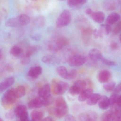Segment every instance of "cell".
<instances>
[{
	"label": "cell",
	"instance_id": "obj_33",
	"mask_svg": "<svg viewBox=\"0 0 121 121\" xmlns=\"http://www.w3.org/2000/svg\"><path fill=\"white\" fill-rule=\"evenodd\" d=\"M119 96L120 95L119 94L115 93H113L110 96L109 98L110 106H112L117 104Z\"/></svg>",
	"mask_w": 121,
	"mask_h": 121
},
{
	"label": "cell",
	"instance_id": "obj_10",
	"mask_svg": "<svg viewBox=\"0 0 121 121\" xmlns=\"http://www.w3.org/2000/svg\"><path fill=\"white\" fill-rule=\"evenodd\" d=\"M51 86L46 84L41 87L38 91L39 97L41 98H45L51 96Z\"/></svg>",
	"mask_w": 121,
	"mask_h": 121
},
{
	"label": "cell",
	"instance_id": "obj_49",
	"mask_svg": "<svg viewBox=\"0 0 121 121\" xmlns=\"http://www.w3.org/2000/svg\"><path fill=\"white\" fill-rule=\"evenodd\" d=\"M85 12L86 14L90 16L92 14L93 12L92 10L90 8H87L85 10Z\"/></svg>",
	"mask_w": 121,
	"mask_h": 121
},
{
	"label": "cell",
	"instance_id": "obj_24",
	"mask_svg": "<svg viewBox=\"0 0 121 121\" xmlns=\"http://www.w3.org/2000/svg\"><path fill=\"white\" fill-rule=\"evenodd\" d=\"M10 53L13 56L17 58H21L23 55L22 49L18 46L12 47L10 49Z\"/></svg>",
	"mask_w": 121,
	"mask_h": 121
},
{
	"label": "cell",
	"instance_id": "obj_22",
	"mask_svg": "<svg viewBox=\"0 0 121 121\" xmlns=\"http://www.w3.org/2000/svg\"><path fill=\"white\" fill-rule=\"evenodd\" d=\"M83 91L81 87L75 82L69 89V92L73 96L79 95Z\"/></svg>",
	"mask_w": 121,
	"mask_h": 121
},
{
	"label": "cell",
	"instance_id": "obj_48",
	"mask_svg": "<svg viewBox=\"0 0 121 121\" xmlns=\"http://www.w3.org/2000/svg\"><path fill=\"white\" fill-rule=\"evenodd\" d=\"M5 70L8 72H12L13 71V68L12 66L11 65H9V64L5 66Z\"/></svg>",
	"mask_w": 121,
	"mask_h": 121
},
{
	"label": "cell",
	"instance_id": "obj_16",
	"mask_svg": "<svg viewBox=\"0 0 121 121\" xmlns=\"http://www.w3.org/2000/svg\"><path fill=\"white\" fill-rule=\"evenodd\" d=\"M99 108L101 109L106 110L110 106L109 99L105 95H101L98 102Z\"/></svg>",
	"mask_w": 121,
	"mask_h": 121
},
{
	"label": "cell",
	"instance_id": "obj_28",
	"mask_svg": "<svg viewBox=\"0 0 121 121\" xmlns=\"http://www.w3.org/2000/svg\"><path fill=\"white\" fill-rule=\"evenodd\" d=\"M17 98L22 97L26 94V89L23 86H19L14 89Z\"/></svg>",
	"mask_w": 121,
	"mask_h": 121
},
{
	"label": "cell",
	"instance_id": "obj_27",
	"mask_svg": "<svg viewBox=\"0 0 121 121\" xmlns=\"http://www.w3.org/2000/svg\"><path fill=\"white\" fill-rule=\"evenodd\" d=\"M99 31L103 36L104 35H108L112 32V27L109 25L103 24L100 25Z\"/></svg>",
	"mask_w": 121,
	"mask_h": 121
},
{
	"label": "cell",
	"instance_id": "obj_29",
	"mask_svg": "<svg viewBox=\"0 0 121 121\" xmlns=\"http://www.w3.org/2000/svg\"><path fill=\"white\" fill-rule=\"evenodd\" d=\"M114 115L112 110H109L105 112L103 114L102 121H114Z\"/></svg>",
	"mask_w": 121,
	"mask_h": 121
},
{
	"label": "cell",
	"instance_id": "obj_12",
	"mask_svg": "<svg viewBox=\"0 0 121 121\" xmlns=\"http://www.w3.org/2000/svg\"><path fill=\"white\" fill-rule=\"evenodd\" d=\"M88 56L90 59L94 62L100 60L103 56L102 52L99 49L96 48L91 49L88 53Z\"/></svg>",
	"mask_w": 121,
	"mask_h": 121
},
{
	"label": "cell",
	"instance_id": "obj_51",
	"mask_svg": "<svg viewBox=\"0 0 121 121\" xmlns=\"http://www.w3.org/2000/svg\"><path fill=\"white\" fill-rule=\"evenodd\" d=\"M114 121H121V117H117L114 115Z\"/></svg>",
	"mask_w": 121,
	"mask_h": 121
},
{
	"label": "cell",
	"instance_id": "obj_21",
	"mask_svg": "<svg viewBox=\"0 0 121 121\" xmlns=\"http://www.w3.org/2000/svg\"><path fill=\"white\" fill-rule=\"evenodd\" d=\"M86 0H69L67 2L68 5L71 8H79L86 3Z\"/></svg>",
	"mask_w": 121,
	"mask_h": 121
},
{
	"label": "cell",
	"instance_id": "obj_34",
	"mask_svg": "<svg viewBox=\"0 0 121 121\" xmlns=\"http://www.w3.org/2000/svg\"><path fill=\"white\" fill-rule=\"evenodd\" d=\"M111 110L113 112L115 116L121 117V105H115L112 106Z\"/></svg>",
	"mask_w": 121,
	"mask_h": 121
},
{
	"label": "cell",
	"instance_id": "obj_9",
	"mask_svg": "<svg viewBox=\"0 0 121 121\" xmlns=\"http://www.w3.org/2000/svg\"><path fill=\"white\" fill-rule=\"evenodd\" d=\"M112 77V73L109 71L103 70L98 73L97 80L101 83H105L110 81Z\"/></svg>",
	"mask_w": 121,
	"mask_h": 121
},
{
	"label": "cell",
	"instance_id": "obj_3",
	"mask_svg": "<svg viewBox=\"0 0 121 121\" xmlns=\"http://www.w3.org/2000/svg\"><path fill=\"white\" fill-rule=\"evenodd\" d=\"M51 87V92L57 95H63L70 88L68 83L56 79L52 81Z\"/></svg>",
	"mask_w": 121,
	"mask_h": 121
},
{
	"label": "cell",
	"instance_id": "obj_25",
	"mask_svg": "<svg viewBox=\"0 0 121 121\" xmlns=\"http://www.w3.org/2000/svg\"><path fill=\"white\" fill-rule=\"evenodd\" d=\"M103 8L106 10H113L115 9L117 7V4L113 0H107L103 3Z\"/></svg>",
	"mask_w": 121,
	"mask_h": 121
},
{
	"label": "cell",
	"instance_id": "obj_23",
	"mask_svg": "<svg viewBox=\"0 0 121 121\" xmlns=\"http://www.w3.org/2000/svg\"><path fill=\"white\" fill-rule=\"evenodd\" d=\"M101 95L99 93H93L86 101L88 105L92 106L98 103Z\"/></svg>",
	"mask_w": 121,
	"mask_h": 121
},
{
	"label": "cell",
	"instance_id": "obj_8",
	"mask_svg": "<svg viewBox=\"0 0 121 121\" xmlns=\"http://www.w3.org/2000/svg\"><path fill=\"white\" fill-rule=\"evenodd\" d=\"M98 117L97 113L91 110L81 113L78 117L80 121H97Z\"/></svg>",
	"mask_w": 121,
	"mask_h": 121
},
{
	"label": "cell",
	"instance_id": "obj_37",
	"mask_svg": "<svg viewBox=\"0 0 121 121\" xmlns=\"http://www.w3.org/2000/svg\"><path fill=\"white\" fill-rule=\"evenodd\" d=\"M31 57L27 56L26 54H23L21 57V63L22 65H26L29 64L30 62Z\"/></svg>",
	"mask_w": 121,
	"mask_h": 121
},
{
	"label": "cell",
	"instance_id": "obj_55",
	"mask_svg": "<svg viewBox=\"0 0 121 121\" xmlns=\"http://www.w3.org/2000/svg\"><path fill=\"white\" fill-rule=\"evenodd\" d=\"M0 121H3V120L2 118H0Z\"/></svg>",
	"mask_w": 121,
	"mask_h": 121
},
{
	"label": "cell",
	"instance_id": "obj_11",
	"mask_svg": "<svg viewBox=\"0 0 121 121\" xmlns=\"http://www.w3.org/2000/svg\"><path fill=\"white\" fill-rule=\"evenodd\" d=\"M15 79L14 77L11 76L8 77L3 80L0 83V92H2L7 90L8 88L14 84Z\"/></svg>",
	"mask_w": 121,
	"mask_h": 121
},
{
	"label": "cell",
	"instance_id": "obj_30",
	"mask_svg": "<svg viewBox=\"0 0 121 121\" xmlns=\"http://www.w3.org/2000/svg\"><path fill=\"white\" fill-rule=\"evenodd\" d=\"M56 71L59 76L66 79L68 71L65 67L63 66H58L56 68Z\"/></svg>",
	"mask_w": 121,
	"mask_h": 121
},
{
	"label": "cell",
	"instance_id": "obj_13",
	"mask_svg": "<svg viewBox=\"0 0 121 121\" xmlns=\"http://www.w3.org/2000/svg\"><path fill=\"white\" fill-rule=\"evenodd\" d=\"M28 107L30 109H39L43 106L42 99L38 97L33 98L30 100L28 103Z\"/></svg>",
	"mask_w": 121,
	"mask_h": 121
},
{
	"label": "cell",
	"instance_id": "obj_36",
	"mask_svg": "<svg viewBox=\"0 0 121 121\" xmlns=\"http://www.w3.org/2000/svg\"><path fill=\"white\" fill-rule=\"evenodd\" d=\"M100 61L102 62L104 64L106 65L109 66H115L117 65V64L116 62L110 60L109 59H107L103 56L101 59Z\"/></svg>",
	"mask_w": 121,
	"mask_h": 121
},
{
	"label": "cell",
	"instance_id": "obj_18",
	"mask_svg": "<svg viewBox=\"0 0 121 121\" xmlns=\"http://www.w3.org/2000/svg\"><path fill=\"white\" fill-rule=\"evenodd\" d=\"M42 61L44 63L49 65L57 64L60 62L58 58L53 56H44L42 58Z\"/></svg>",
	"mask_w": 121,
	"mask_h": 121
},
{
	"label": "cell",
	"instance_id": "obj_14",
	"mask_svg": "<svg viewBox=\"0 0 121 121\" xmlns=\"http://www.w3.org/2000/svg\"><path fill=\"white\" fill-rule=\"evenodd\" d=\"M42 73V68L40 66H33L29 70L28 75L29 77L33 79L37 78Z\"/></svg>",
	"mask_w": 121,
	"mask_h": 121
},
{
	"label": "cell",
	"instance_id": "obj_50",
	"mask_svg": "<svg viewBox=\"0 0 121 121\" xmlns=\"http://www.w3.org/2000/svg\"><path fill=\"white\" fill-rule=\"evenodd\" d=\"M42 121H56L54 118L51 117H47L43 119Z\"/></svg>",
	"mask_w": 121,
	"mask_h": 121
},
{
	"label": "cell",
	"instance_id": "obj_19",
	"mask_svg": "<svg viewBox=\"0 0 121 121\" xmlns=\"http://www.w3.org/2000/svg\"><path fill=\"white\" fill-rule=\"evenodd\" d=\"M93 93V90L91 88H87L82 91L78 96V101L83 102L87 100Z\"/></svg>",
	"mask_w": 121,
	"mask_h": 121
},
{
	"label": "cell",
	"instance_id": "obj_6",
	"mask_svg": "<svg viewBox=\"0 0 121 121\" xmlns=\"http://www.w3.org/2000/svg\"><path fill=\"white\" fill-rule=\"evenodd\" d=\"M71 21V14L69 10H65L62 12L57 18L56 25L58 28L65 27L68 25Z\"/></svg>",
	"mask_w": 121,
	"mask_h": 121
},
{
	"label": "cell",
	"instance_id": "obj_2",
	"mask_svg": "<svg viewBox=\"0 0 121 121\" xmlns=\"http://www.w3.org/2000/svg\"><path fill=\"white\" fill-rule=\"evenodd\" d=\"M30 22L29 16L23 14L16 17L9 19L5 22V25L7 27H19L27 25Z\"/></svg>",
	"mask_w": 121,
	"mask_h": 121
},
{
	"label": "cell",
	"instance_id": "obj_42",
	"mask_svg": "<svg viewBox=\"0 0 121 121\" xmlns=\"http://www.w3.org/2000/svg\"><path fill=\"white\" fill-rule=\"evenodd\" d=\"M20 121H30L29 117L28 111L22 114L19 117Z\"/></svg>",
	"mask_w": 121,
	"mask_h": 121
},
{
	"label": "cell",
	"instance_id": "obj_15",
	"mask_svg": "<svg viewBox=\"0 0 121 121\" xmlns=\"http://www.w3.org/2000/svg\"><path fill=\"white\" fill-rule=\"evenodd\" d=\"M120 19V16L119 14L117 13H112L107 17L106 24L110 26L118 22Z\"/></svg>",
	"mask_w": 121,
	"mask_h": 121
},
{
	"label": "cell",
	"instance_id": "obj_38",
	"mask_svg": "<svg viewBox=\"0 0 121 121\" xmlns=\"http://www.w3.org/2000/svg\"><path fill=\"white\" fill-rule=\"evenodd\" d=\"M77 75V72L75 70H71L68 71L66 79L71 80L74 79Z\"/></svg>",
	"mask_w": 121,
	"mask_h": 121
},
{
	"label": "cell",
	"instance_id": "obj_4",
	"mask_svg": "<svg viewBox=\"0 0 121 121\" xmlns=\"http://www.w3.org/2000/svg\"><path fill=\"white\" fill-rule=\"evenodd\" d=\"M17 98L14 89H8L3 94L1 99V104L6 109L11 108L16 102Z\"/></svg>",
	"mask_w": 121,
	"mask_h": 121
},
{
	"label": "cell",
	"instance_id": "obj_54",
	"mask_svg": "<svg viewBox=\"0 0 121 121\" xmlns=\"http://www.w3.org/2000/svg\"><path fill=\"white\" fill-rule=\"evenodd\" d=\"M119 41H120V43H121V33L119 35Z\"/></svg>",
	"mask_w": 121,
	"mask_h": 121
},
{
	"label": "cell",
	"instance_id": "obj_26",
	"mask_svg": "<svg viewBox=\"0 0 121 121\" xmlns=\"http://www.w3.org/2000/svg\"><path fill=\"white\" fill-rule=\"evenodd\" d=\"M27 111L26 107L24 105H17L14 110L15 116L19 118L20 115L25 112Z\"/></svg>",
	"mask_w": 121,
	"mask_h": 121
},
{
	"label": "cell",
	"instance_id": "obj_7",
	"mask_svg": "<svg viewBox=\"0 0 121 121\" xmlns=\"http://www.w3.org/2000/svg\"><path fill=\"white\" fill-rule=\"evenodd\" d=\"M87 58L80 54H75L69 58L68 63L69 65L72 67H78L84 65L87 62Z\"/></svg>",
	"mask_w": 121,
	"mask_h": 121
},
{
	"label": "cell",
	"instance_id": "obj_32",
	"mask_svg": "<svg viewBox=\"0 0 121 121\" xmlns=\"http://www.w3.org/2000/svg\"><path fill=\"white\" fill-rule=\"evenodd\" d=\"M116 83L114 81H110L105 83L103 86V88L107 92H111L114 90Z\"/></svg>",
	"mask_w": 121,
	"mask_h": 121
},
{
	"label": "cell",
	"instance_id": "obj_52",
	"mask_svg": "<svg viewBox=\"0 0 121 121\" xmlns=\"http://www.w3.org/2000/svg\"><path fill=\"white\" fill-rule=\"evenodd\" d=\"M117 104L118 105H121V95H120L119 100H118V103Z\"/></svg>",
	"mask_w": 121,
	"mask_h": 121
},
{
	"label": "cell",
	"instance_id": "obj_43",
	"mask_svg": "<svg viewBox=\"0 0 121 121\" xmlns=\"http://www.w3.org/2000/svg\"><path fill=\"white\" fill-rule=\"evenodd\" d=\"M15 117H16L14 111H10L6 113L5 115V118L8 120L13 119Z\"/></svg>",
	"mask_w": 121,
	"mask_h": 121
},
{
	"label": "cell",
	"instance_id": "obj_31",
	"mask_svg": "<svg viewBox=\"0 0 121 121\" xmlns=\"http://www.w3.org/2000/svg\"><path fill=\"white\" fill-rule=\"evenodd\" d=\"M34 23L37 27H42L45 25L46 20L43 16H39L35 19Z\"/></svg>",
	"mask_w": 121,
	"mask_h": 121
},
{
	"label": "cell",
	"instance_id": "obj_35",
	"mask_svg": "<svg viewBox=\"0 0 121 121\" xmlns=\"http://www.w3.org/2000/svg\"><path fill=\"white\" fill-rule=\"evenodd\" d=\"M38 51V48L35 46H31L29 47L25 54L31 57V56L36 53Z\"/></svg>",
	"mask_w": 121,
	"mask_h": 121
},
{
	"label": "cell",
	"instance_id": "obj_20",
	"mask_svg": "<svg viewBox=\"0 0 121 121\" xmlns=\"http://www.w3.org/2000/svg\"><path fill=\"white\" fill-rule=\"evenodd\" d=\"M44 116L43 112L39 110H35L31 113L32 121H42L44 119Z\"/></svg>",
	"mask_w": 121,
	"mask_h": 121
},
{
	"label": "cell",
	"instance_id": "obj_46",
	"mask_svg": "<svg viewBox=\"0 0 121 121\" xmlns=\"http://www.w3.org/2000/svg\"><path fill=\"white\" fill-rule=\"evenodd\" d=\"M110 47L113 50H117L119 48V45L115 42H112L110 43Z\"/></svg>",
	"mask_w": 121,
	"mask_h": 121
},
{
	"label": "cell",
	"instance_id": "obj_45",
	"mask_svg": "<svg viewBox=\"0 0 121 121\" xmlns=\"http://www.w3.org/2000/svg\"><path fill=\"white\" fill-rule=\"evenodd\" d=\"M64 121H76V119L74 116L71 115H68L66 116Z\"/></svg>",
	"mask_w": 121,
	"mask_h": 121
},
{
	"label": "cell",
	"instance_id": "obj_53",
	"mask_svg": "<svg viewBox=\"0 0 121 121\" xmlns=\"http://www.w3.org/2000/svg\"><path fill=\"white\" fill-rule=\"evenodd\" d=\"M3 56V53L2 52V50H0V59L1 60L2 59V58Z\"/></svg>",
	"mask_w": 121,
	"mask_h": 121
},
{
	"label": "cell",
	"instance_id": "obj_41",
	"mask_svg": "<svg viewBox=\"0 0 121 121\" xmlns=\"http://www.w3.org/2000/svg\"><path fill=\"white\" fill-rule=\"evenodd\" d=\"M93 32L92 30L90 28H85L83 29L82 31V34L85 37L90 36L92 34H93Z\"/></svg>",
	"mask_w": 121,
	"mask_h": 121
},
{
	"label": "cell",
	"instance_id": "obj_40",
	"mask_svg": "<svg viewBox=\"0 0 121 121\" xmlns=\"http://www.w3.org/2000/svg\"><path fill=\"white\" fill-rule=\"evenodd\" d=\"M112 32L115 35L121 32V21L119 22L115 25L112 30Z\"/></svg>",
	"mask_w": 121,
	"mask_h": 121
},
{
	"label": "cell",
	"instance_id": "obj_5",
	"mask_svg": "<svg viewBox=\"0 0 121 121\" xmlns=\"http://www.w3.org/2000/svg\"><path fill=\"white\" fill-rule=\"evenodd\" d=\"M69 43V40L67 38L60 37L51 42L48 45V48L51 51L57 52L68 46Z\"/></svg>",
	"mask_w": 121,
	"mask_h": 121
},
{
	"label": "cell",
	"instance_id": "obj_39",
	"mask_svg": "<svg viewBox=\"0 0 121 121\" xmlns=\"http://www.w3.org/2000/svg\"><path fill=\"white\" fill-rule=\"evenodd\" d=\"M42 99L43 100V104L44 106H49L51 105L54 102L53 98L52 96L47 98Z\"/></svg>",
	"mask_w": 121,
	"mask_h": 121
},
{
	"label": "cell",
	"instance_id": "obj_44",
	"mask_svg": "<svg viewBox=\"0 0 121 121\" xmlns=\"http://www.w3.org/2000/svg\"><path fill=\"white\" fill-rule=\"evenodd\" d=\"M93 34L94 36V37L96 39L98 38H102L103 37V36L101 34L99 30L97 29L95 30L93 32Z\"/></svg>",
	"mask_w": 121,
	"mask_h": 121
},
{
	"label": "cell",
	"instance_id": "obj_1",
	"mask_svg": "<svg viewBox=\"0 0 121 121\" xmlns=\"http://www.w3.org/2000/svg\"><path fill=\"white\" fill-rule=\"evenodd\" d=\"M68 111V105L63 97H58L55 101V105L53 109L54 115L58 118H61L67 114Z\"/></svg>",
	"mask_w": 121,
	"mask_h": 121
},
{
	"label": "cell",
	"instance_id": "obj_47",
	"mask_svg": "<svg viewBox=\"0 0 121 121\" xmlns=\"http://www.w3.org/2000/svg\"><path fill=\"white\" fill-rule=\"evenodd\" d=\"M114 93L117 94H119L121 92V82L115 88L114 90Z\"/></svg>",
	"mask_w": 121,
	"mask_h": 121
},
{
	"label": "cell",
	"instance_id": "obj_17",
	"mask_svg": "<svg viewBox=\"0 0 121 121\" xmlns=\"http://www.w3.org/2000/svg\"><path fill=\"white\" fill-rule=\"evenodd\" d=\"M92 19L97 23L100 24L104 22L105 15L103 12H93L90 15Z\"/></svg>",
	"mask_w": 121,
	"mask_h": 121
}]
</instances>
